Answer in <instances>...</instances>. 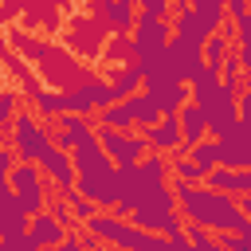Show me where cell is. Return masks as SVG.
I'll return each instance as SVG.
<instances>
[{
	"mask_svg": "<svg viewBox=\"0 0 251 251\" xmlns=\"http://www.w3.org/2000/svg\"><path fill=\"white\" fill-rule=\"evenodd\" d=\"M173 192H176V212L180 220L188 224H200L208 227L212 235H224V231H247L251 220L243 216L239 200L208 188V184H184V180H173Z\"/></svg>",
	"mask_w": 251,
	"mask_h": 251,
	"instance_id": "1",
	"label": "cell"
},
{
	"mask_svg": "<svg viewBox=\"0 0 251 251\" xmlns=\"http://www.w3.org/2000/svg\"><path fill=\"white\" fill-rule=\"evenodd\" d=\"M75 173H78V192L94 204V208H118V165L106 157V149L98 145V133L90 141H82L75 153Z\"/></svg>",
	"mask_w": 251,
	"mask_h": 251,
	"instance_id": "2",
	"label": "cell"
},
{
	"mask_svg": "<svg viewBox=\"0 0 251 251\" xmlns=\"http://www.w3.org/2000/svg\"><path fill=\"white\" fill-rule=\"evenodd\" d=\"M169 173H173V165L161 153H149L133 169H118V212H129L133 216L157 188L169 184Z\"/></svg>",
	"mask_w": 251,
	"mask_h": 251,
	"instance_id": "3",
	"label": "cell"
},
{
	"mask_svg": "<svg viewBox=\"0 0 251 251\" xmlns=\"http://www.w3.org/2000/svg\"><path fill=\"white\" fill-rule=\"evenodd\" d=\"M86 235H94L110 251H157L161 247V235H149V231L126 224L122 216H110V212H98L94 220H86Z\"/></svg>",
	"mask_w": 251,
	"mask_h": 251,
	"instance_id": "4",
	"label": "cell"
},
{
	"mask_svg": "<svg viewBox=\"0 0 251 251\" xmlns=\"http://www.w3.org/2000/svg\"><path fill=\"white\" fill-rule=\"evenodd\" d=\"M129 43H133V63H137V67H149V63L165 59V51H169V43H173V24L137 12V24H133Z\"/></svg>",
	"mask_w": 251,
	"mask_h": 251,
	"instance_id": "5",
	"label": "cell"
},
{
	"mask_svg": "<svg viewBox=\"0 0 251 251\" xmlns=\"http://www.w3.org/2000/svg\"><path fill=\"white\" fill-rule=\"evenodd\" d=\"M51 149H55L51 129H47L39 118L20 114V118H16V126H12V153H16L24 165H39V161H43Z\"/></svg>",
	"mask_w": 251,
	"mask_h": 251,
	"instance_id": "6",
	"label": "cell"
},
{
	"mask_svg": "<svg viewBox=\"0 0 251 251\" xmlns=\"http://www.w3.org/2000/svg\"><path fill=\"white\" fill-rule=\"evenodd\" d=\"M8 184H12V192H16V200H20V208L35 220L39 212H47V200H51V180L43 176V169L39 165H16L12 169V176H8Z\"/></svg>",
	"mask_w": 251,
	"mask_h": 251,
	"instance_id": "7",
	"label": "cell"
},
{
	"mask_svg": "<svg viewBox=\"0 0 251 251\" xmlns=\"http://www.w3.org/2000/svg\"><path fill=\"white\" fill-rule=\"evenodd\" d=\"M98 133V145L106 149V157L118 165V169H133L149 157V145L141 133H118V129H106V126H94Z\"/></svg>",
	"mask_w": 251,
	"mask_h": 251,
	"instance_id": "8",
	"label": "cell"
},
{
	"mask_svg": "<svg viewBox=\"0 0 251 251\" xmlns=\"http://www.w3.org/2000/svg\"><path fill=\"white\" fill-rule=\"evenodd\" d=\"M165 59H169V67H173V75H176V82H180V86H192V82H196V75L204 71V47H200V43H192V39H180V35H173V43H169Z\"/></svg>",
	"mask_w": 251,
	"mask_h": 251,
	"instance_id": "9",
	"label": "cell"
},
{
	"mask_svg": "<svg viewBox=\"0 0 251 251\" xmlns=\"http://www.w3.org/2000/svg\"><path fill=\"white\" fill-rule=\"evenodd\" d=\"M149 153H161V157H176L184 149V137H180V118H161L153 129H141Z\"/></svg>",
	"mask_w": 251,
	"mask_h": 251,
	"instance_id": "10",
	"label": "cell"
},
{
	"mask_svg": "<svg viewBox=\"0 0 251 251\" xmlns=\"http://www.w3.org/2000/svg\"><path fill=\"white\" fill-rule=\"evenodd\" d=\"M39 169H43V176L51 180V188L63 196V192H71L75 184H78V173H75V161H71V153H63V149H51L43 161H39Z\"/></svg>",
	"mask_w": 251,
	"mask_h": 251,
	"instance_id": "11",
	"label": "cell"
},
{
	"mask_svg": "<svg viewBox=\"0 0 251 251\" xmlns=\"http://www.w3.org/2000/svg\"><path fill=\"white\" fill-rule=\"evenodd\" d=\"M51 137H55V149L75 153L82 141H90V137H94V129H90V122H86V118H71V114H63V118H55Z\"/></svg>",
	"mask_w": 251,
	"mask_h": 251,
	"instance_id": "12",
	"label": "cell"
},
{
	"mask_svg": "<svg viewBox=\"0 0 251 251\" xmlns=\"http://www.w3.org/2000/svg\"><path fill=\"white\" fill-rule=\"evenodd\" d=\"M204 184L224 192V196H231V200H247L251 196V173H243V169H224L220 165V169H212L204 176Z\"/></svg>",
	"mask_w": 251,
	"mask_h": 251,
	"instance_id": "13",
	"label": "cell"
},
{
	"mask_svg": "<svg viewBox=\"0 0 251 251\" xmlns=\"http://www.w3.org/2000/svg\"><path fill=\"white\" fill-rule=\"evenodd\" d=\"M31 239L43 247V251H51V247H59V243H67V224H59L51 212H39L35 220H31Z\"/></svg>",
	"mask_w": 251,
	"mask_h": 251,
	"instance_id": "14",
	"label": "cell"
},
{
	"mask_svg": "<svg viewBox=\"0 0 251 251\" xmlns=\"http://www.w3.org/2000/svg\"><path fill=\"white\" fill-rule=\"evenodd\" d=\"M98 12L110 20V31H114V35H126V31H133V24H137V8H133L129 0H106V4H98Z\"/></svg>",
	"mask_w": 251,
	"mask_h": 251,
	"instance_id": "15",
	"label": "cell"
},
{
	"mask_svg": "<svg viewBox=\"0 0 251 251\" xmlns=\"http://www.w3.org/2000/svg\"><path fill=\"white\" fill-rule=\"evenodd\" d=\"M110 86L118 94V102H129L141 94V67L137 63H126V67H114L110 71Z\"/></svg>",
	"mask_w": 251,
	"mask_h": 251,
	"instance_id": "16",
	"label": "cell"
},
{
	"mask_svg": "<svg viewBox=\"0 0 251 251\" xmlns=\"http://www.w3.org/2000/svg\"><path fill=\"white\" fill-rule=\"evenodd\" d=\"M176 118H180V137H184V149H196L200 141H208V122H204V114H200L192 102H188Z\"/></svg>",
	"mask_w": 251,
	"mask_h": 251,
	"instance_id": "17",
	"label": "cell"
},
{
	"mask_svg": "<svg viewBox=\"0 0 251 251\" xmlns=\"http://www.w3.org/2000/svg\"><path fill=\"white\" fill-rule=\"evenodd\" d=\"M98 126L118 129V133H133V129H137V122H133V98H129V102H118V106H110V110H98Z\"/></svg>",
	"mask_w": 251,
	"mask_h": 251,
	"instance_id": "18",
	"label": "cell"
},
{
	"mask_svg": "<svg viewBox=\"0 0 251 251\" xmlns=\"http://www.w3.org/2000/svg\"><path fill=\"white\" fill-rule=\"evenodd\" d=\"M173 212H176V192H173V184L157 188V192L137 208V216H173Z\"/></svg>",
	"mask_w": 251,
	"mask_h": 251,
	"instance_id": "19",
	"label": "cell"
},
{
	"mask_svg": "<svg viewBox=\"0 0 251 251\" xmlns=\"http://www.w3.org/2000/svg\"><path fill=\"white\" fill-rule=\"evenodd\" d=\"M63 114H71V118H86V114H94V98H90V90H86V86L63 90Z\"/></svg>",
	"mask_w": 251,
	"mask_h": 251,
	"instance_id": "20",
	"label": "cell"
},
{
	"mask_svg": "<svg viewBox=\"0 0 251 251\" xmlns=\"http://www.w3.org/2000/svg\"><path fill=\"white\" fill-rule=\"evenodd\" d=\"M188 161L208 176L212 169H220V141H212V137H208V141H200L196 149H188Z\"/></svg>",
	"mask_w": 251,
	"mask_h": 251,
	"instance_id": "21",
	"label": "cell"
},
{
	"mask_svg": "<svg viewBox=\"0 0 251 251\" xmlns=\"http://www.w3.org/2000/svg\"><path fill=\"white\" fill-rule=\"evenodd\" d=\"M192 12H196L212 31H220L224 20H227V4H224V0H192Z\"/></svg>",
	"mask_w": 251,
	"mask_h": 251,
	"instance_id": "22",
	"label": "cell"
},
{
	"mask_svg": "<svg viewBox=\"0 0 251 251\" xmlns=\"http://www.w3.org/2000/svg\"><path fill=\"white\" fill-rule=\"evenodd\" d=\"M161 118H165V114L157 110V102H153L149 94H137V98H133V122H137V129H153Z\"/></svg>",
	"mask_w": 251,
	"mask_h": 251,
	"instance_id": "23",
	"label": "cell"
},
{
	"mask_svg": "<svg viewBox=\"0 0 251 251\" xmlns=\"http://www.w3.org/2000/svg\"><path fill=\"white\" fill-rule=\"evenodd\" d=\"M82 86L90 90V98H94V110H110V106H118V94H114L110 78H94V75H90Z\"/></svg>",
	"mask_w": 251,
	"mask_h": 251,
	"instance_id": "24",
	"label": "cell"
},
{
	"mask_svg": "<svg viewBox=\"0 0 251 251\" xmlns=\"http://www.w3.org/2000/svg\"><path fill=\"white\" fill-rule=\"evenodd\" d=\"M63 204H67V208H71V216H75V220H82V224L98 216V208H94V204H90V200H86V196H82L78 188H71V192H63Z\"/></svg>",
	"mask_w": 251,
	"mask_h": 251,
	"instance_id": "25",
	"label": "cell"
},
{
	"mask_svg": "<svg viewBox=\"0 0 251 251\" xmlns=\"http://www.w3.org/2000/svg\"><path fill=\"white\" fill-rule=\"evenodd\" d=\"M20 118V94L16 90H0V129H12Z\"/></svg>",
	"mask_w": 251,
	"mask_h": 251,
	"instance_id": "26",
	"label": "cell"
},
{
	"mask_svg": "<svg viewBox=\"0 0 251 251\" xmlns=\"http://www.w3.org/2000/svg\"><path fill=\"white\" fill-rule=\"evenodd\" d=\"M169 165H173L176 180H184V184H204V173H200L188 157H169Z\"/></svg>",
	"mask_w": 251,
	"mask_h": 251,
	"instance_id": "27",
	"label": "cell"
},
{
	"mask_svg": "<svg viewBox=\"0 0 251 251\" xmlns=\"http://www.w3.org/2000/svg\"><path fill=\"white\" fill-rule=\"evenodd\" d=\"M137 12H141V16H153V20H169V24H173V12H176V8H173L169 0H141V8H137Z\"/></svg>",
	"mask_w": 251,
	"mask_h": 251,
	"instance_id": "28",
	"label": "cell"
},
{
	"mask_svg": "<svg viewBox=\"0 0 251 251\" xmlns=\"http://www.w3.org/2000/svg\"><path fill=\"white\" fill-rule=\"evenodd\" d=\"M216 243L224 251H251V235H243V231H224V235H216Z\"/></svg>",
	"mask_w": 251,
	"mask_h": 251,
	"instance_id": "29",
	"label": "cell"
},
{
	"mask_svg": "<svg viewBox=\"0 0 251 251\" xmlns=\"http://www.w3.org/2000/svg\"><path fill=\"white\" fill-rule=\"evenodd\" d=\"M184 239H188L192 247H208V243H216V235H212L208 227H200V224H184Z\"/></svg>",
	"mask_w": 251,
	"mask_h": 251,
	"instance_id": "30",
	"label": "cell"
},
{
	"mask_svg": "<svg viewBox=\"0 0 251 251\" xmlns=\"http://www.w3.org/2000/svg\"><path fill=\"white\" fill-rule=\"evenodd\" d=\"M8 243V251H43L35 239H31V231H24V235H16V239H4Z\"/></svg>",
	"mask_w": 251,
	"mask_h": 251,
	"instance_id": "31",
	"label": "cell"
},
{
	"mask_svg": "<svg viewBox=\"0 0 251 251\" xmlns=\"http://www.w3.org/2000/svg\"><path fill=\"white\" fill-rule=\"evenodd\" d=\"M235 43H239V47H247V43H251V8H247V16H243V20H235Z\"/></svg>",
	"mask_w": 251,
	"mask_h": 251,
	"instance_id": "32",
	"label": "cell"
},
{
	"mask_svg": "<svg viewBox=\"0 0 251 251\" xmlns=\"http://www.w3.org/2000/svg\"><path fill=\"white\" fill-rule=\"evenodd\" d=\"M239 63H243V90L251 94V43L239 47Z\"/></svg>",
	"mask_w": 251,
	"mask_h": 251,
	"instance_id": "33",
	"label": "cell"
},
{
	"mask_svg": "<svg viewBox=\"0 0 251 251\" xmlns=\"http://www.w3.org/2000/svg\"><path fill=\"white\" fill-rule=\"evenodd\" d=\"M224 4H227V16H231V24H235V20H243V16H247V8H251L247 0H224Z\"/></svg>",
	"mask_w": 251,
	"mask_h": 251,
	"instance_id": "34",
	"label": "cell"
},
{
	"mask_svg": "<svg viewBox=\"0 0 251 251\" xmlns=\"http://www.w3.org/2000/svg\"><path fill=\"white\" fill-rule=\"evenodd\" d=\"M51 251H86V247H82V235H67V243H59Z\"/></svg>",
	"mask_w": 251,
	"mask_h": 251,
	"instance_id": "35",
	"label": "cell"
},
{
	"mask_svg": "<svg viewBox=\"0 0 251 251\" xmlns=\"http://www.w3.org/2000/svg\"><path fill=\"white\" fill-rule=\"evenodd\" d=\"M239 118H243V122L251 126V94H247V90L239 94Z\"/></svg>",
	"mask_w": 251,
	"mask_h": 251,
	"instance_id": "36",
	"label": "cell"
},
{
	"mask_svg": "<svg viewBox=\"0 0 251 251\" xmlns=\"http://www.w3.org/2000/svg\"><path fill=\"white\" fill-rule=\"evenodd\" d=\"M169 247H173V251H196V247H192V243H188L184 235H176V239H169Z\"/></svg>",
	"mask_w": 251,
	"mask_h": 251,
	"instance_id": "37",
	"label": "cell"
},
{
	"mask_svg": "<svg viewBox=\"0 0 251 251\" xmlns=\"http://www.w3.org/2000/svg\"><path fill=\"white\" fill-rule=\"evenodd\" d=\"M239 208H243V216L251 220V196H247V200H239Z\"/></svg>",
	"mask_w": 251,
	"mask_h": 251,
	"instance_id": "38",
	"label": "cell"
},
{
	"mask_svg": "<svg viewBox=\"0 0 251 251\" xmlns=\"http://www.w3.org/2000/svg\"><path fill=\"white\" fill-rule=\"evenodd\" d=\"M196 251H224L220 243H208V247H196Z\"/></svg>",
	"mask_w": 251,
	"mask_h": 251,
	"instance_id": "39",
	"label": "cell"
},
{
	"mask_svg": "<svg viewBox=\"0 0 251 251\" xmlns=\"http://www.w3.org/2000/svg\"><path fill=\"white\" fill-rule=\"evenodd\" d=\"M0 149H4V129H0Z\"/></svg>",
	"mask_w": 251,
	"mask_h": 251,
	"instance_id": "40",
	"label": "cell"
},
{
	"mask_svg": "<svg viewBox=\"0 0 251 251\" xmlns=\"http://www.w3.org/2000/svg\"><path fill=\"white\" fill-rule=\"evenodd\" d=\"M0 251H8V243H4V239H0Z\"/></svg>",
	"mask_w": 251,
	"mask_h": 251,
	"instance_id": "41",
	"label": "cell"
}]
</instances>
